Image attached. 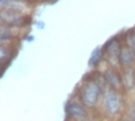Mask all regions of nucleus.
Segmentation results:
<instances>
[{"label": "nucleus", "mask_w": 135, "mask_h": 121, "mask_svg": "<svg viewBox=\"0 0 135 121\" xmlns=\"http://www.w3.org/2000/svg\"><path fill=\"white\" fill-rule=\"evenodd\" d=\"M79 100L85 107H95L98 104L100 96L103 95V88L94 81L84 80L78 91Z\"/></svg>", "instance_id": "nucleus-1"}, {"label": "nucleus", "mask_w": 135, "mask_h": 121, "mask_svg": "<svg viewBox=\"0 0 135 121\" xmlns=\"http://www.w3.org/2000/svg\"><path fill=\"white\" fill-rule=\"evenodd\" d=\"M122 98L119 91L111 88H105L102 95V108L109 115H117L121 110Z\"/></svg>", "instance_id": "nucleus-2"}, {"label": "nucleus", "mask_w": 135, "mask_h": 121, "mask_svg": "<svg viewBox=\"0 0 135 121\" xmlns=\"http://www.w3.org/2000/svg\"><path fill=\"white\" fill-rule=\"evenodd\" d=\"M121 49H122V45L120 44L118 38H112L104 46L103 52H104V54L106 55L111 67L117 68L119 66V58H120Z\"/></svg>", "instance_id": "nucleus-3"}, {"label": "nucleus", "mask_w": 135, "mask_h": 121, "mask_svg": "<svg viewBox=\"0 0 135 121\" xmlns=\"http://www.w3.org/2000/svg\"><path fill=\"white\" fill-rule=\"evenodd\" d=\"M103 79L106 85L111 89H114L119 91L120 89H124V84H122V75L120 74L117 68L114 67H107L103 73Z\"/></svg>", "instance_id": "nucleus-4"}, {"label": "nucleus", "mask_w": 135, "mask_h": 121, "mask_svg": "<svg viewBox=\"0 0 135 121\" xmlns=\"http://www.w3.org/2000/svg\"><path fill=\"white\" fill-rule=\"evenodd\" d=\"M66 112L69 118H72L74 120H79V121L87 119V117H88V111L85 108V106L83 104L75 101V100L68 101V104L66 106Z\"/></svg>", "instance_id": "nucleus-5"}, {"label": "nucleus", "mask_w": 135, "mask_h": 121, "mask_svg": "<svg viewBox=\"0 0 135 121\" xmlns=\"http://www.w3.org/2000/svg\"><path fill=\"white\" fill-rule=\"evenodd\" d=\"M135 64V52L131 50L127 45H124L120 52V58H119V66L122 68H129L132 65Z\"/></svg>", "instance_id": "nucleus-6"}, {"label": "nucleus", "mask_w": 135, "mask_h": 121, "mask_svg": "<svg viewBox=\"0 0 135 121\" xmlns=\"http://www.w3.org/2000/svg\"><path fill=\"white\" fill-rule=\"evenodd\" d=\"M122 84L126 91H131L135 88V68L129 67L122 70Z\"/></svg>", "instance_id": "nucleus-7"}, {"label": "nucleus", "mask_w": 135, "mask_h": 121, "mask_svg": "<svg viewBox=\"0 0 135 121\" xmlns=\"http://www.w3.org/2000/svg\"><path fill=\"white\" fill-rule=\"evenodd\" d=\"M103 54H104V52L99 47L95 49L93 54H91V57H90V59H89V66H94V67L97 66V65L100 62V60H102Z\"/></svg>", "instance_id": "nucleus-8"}, {"label": "nucleus", "mask_w": 135, "mask_h": 121, "mask_svg": "<svg viewBox=\"0 0 135 121\" xmlns=\"http://www.w3.org/2000/svg\"><path fill=\"white\" fill-rule=\"evenodd\" d=\"M126 45L135 52V30H129L126 35Z\"/></svg>", "instance_id": "nucleus-9"}, {"label": "nucleus", "mask_w": 135, "mask_h": 121, "mask_svg": "<svg viewBox=\"0 0 135 121\" xmlns=\"http://www.w3.org/2000/svg\"><path fill=\"white\" fill-rule=\"evenodd\" d=\"M12 54H14V52L12 51L11 49H6L4 45L1 46V64H5L6 62V57H7L8 59H12Z\"/></svg>", "instance_id": "nucleus-10"}, {"label": "nucleus", "mask_w": 135, "mask_h": 121, "mask_svg": "<svg viewBox=\"0 0 135 121\" xmlns=\"http://www.w3.org/2000/svg\"><path fill=\"white\" fill-rule=\"evenodd\" d=\"M12 36V28L8 26H1V40L4 42L6 38H9Z\"/></svg>", "instance_id": "nucleus-11"}, {"label": "nucleus", "mask_w": 135, "mask_h": 121, "mask_svg": "<svg viewBox=\"0 0 135 121\" xmlns=\"http://www.w3.org/2000/svg\"><path fill=\"white\" fill-rule=\"evenodd\" d=\"M129 118H131V121H135V108H133V111L131 112Z\"/></svg>", "instance_id": "nucleus-12"}, {"label": "nucleus", "mask_w": 135, "mask_h": 121, "mask_svg": "<svg viewBox=\"0 0 135 121\" xmlns=\"http://www.w3.org/2000/svg\"><path fill=\"white\" fill-rule=\"evenodd\" d=\"M81 121H95V120H90V119H84V120H81Z\"/></svg>", "instance_id": "nucleus-13"}, {"label": "nucleus", "mask_w": 135, "mask_h": 121, "mask_svg": "<svg viewBox=\"0 0 135 121\" xmlns=\"http://www.w3.org/2000/svg\"><path fill=\"white\" fill-rule=\"evenodd\" d=\"M118 121H126V120H125V119H119Z\"/></svg>", "instance_id": "nucleus-14"}]
</instances>
